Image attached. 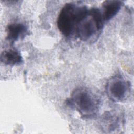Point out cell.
I'll list each match as a JSON object with an SVG mask.
<instances>
[{
	"instance_id": "obj_1",
	"label": "cell",
	"mask_w": 134,
	"mask_h": 134,
	"mask_svg": "<svg viewBox=\"0 0 134 134\" xmlns=\"http://www.w3.org/2000/svg\"><path fill=\"white\" fill-rule=\"evenodd\" d=\"M87 10L83 5L72 3L66 4L61 9L57 18V26L62 34L69 37L75 32L77 24Z\"/></svg>"
},
{
	"instance_id": "obj_2",
	"label": "cell",
	"mask_w": 134,
	"mask_h": 134,
	"mask_svg": "<svg viewBox=\"0 0 134 134\" xmlns=\"http://www.w3.org/2000/svg\"><path fill=\"white\" fill-rule=\"evenodd\" d=\"M104 23L101 10L97 8L88 9L77 24L74 33L80 39L86 41L99 32Z\"/></svg>"
},
{
	"instance_id": "obj_3",
	"label": "cell",
	"mask_w": 134,
	"mask_h": 134,
	"mask_svg": "<svg viewBox=\"0 0 134 134\" xmlns=\"http://www.w3.org/2000/svg\"><path fill=\"white\" fill-rule=\"evenodd\" d=\"M70 103L84 117H92L97 112L99 100L96 96L87 88L75 89L71 94Z\"/></svg>"
},
{
	"instance_id": "obj_4",
	"label": "cell",
	"mask_w": 134,
	"mask_h": 134,
	"mask_svg": "<svg viewBox=\"0 0 134 134\" xmlns=\"http://www.w3.org/2000/svg\"><path fill=\"white\" fill-rule=\"evenodd\" d=\"M129 83L120 76L116 75L111 77L106 86V93L109 98L115 102L125 100L130 90Z\"/></svg>"
},
{
	"instance_id": "obj_5",
	"label": "cell",
	"mask_w": 134,
	"mask_h": 134,
	"mask_svg": "<svg viewBox=\"0 0 134 134\" xmlns=\"http://www.w3.org/2000/svg\"><path fill=\"white\" fill-rule=\"evenodd\" d=\"M6 31L7 39L11 41H15L26 36L27 28L23 24L15 23L8 25Z\"/></svg>"
},
{
	"instance_id": "obj_6",
	"label": "cell",
	"mask_w": 134,
	"mask_h": 134,
	"mask_svg": "<svg viewBox=\"0 0 134 134\" xmlns=\"http://www.w3.org/2000/svg\"><path fill=\"white\" fill-rule=\"evenodd\" d=\"M122 2L118 1H107L104 2L101 11L104 20L105 21L110 20L120 10Z\"/></svg>"
},
{
	"instance_id": "obj_7",
	"label": "cell",
	"mask_w": 134,
	"mask_h": 134,
	"mask_svg": "<svg viewBox=\"0 0 134 134\" xmlns=\"http://www.w3.org/2000/svg\"><path fill=\"white\" fill-rule=\"evenodd\" d=\"M1 61L6 65L14 66L21 63L23 59L20 53L17 50L9 49L5 50L2 53Z\"/></svg>"
}]
</instances>
